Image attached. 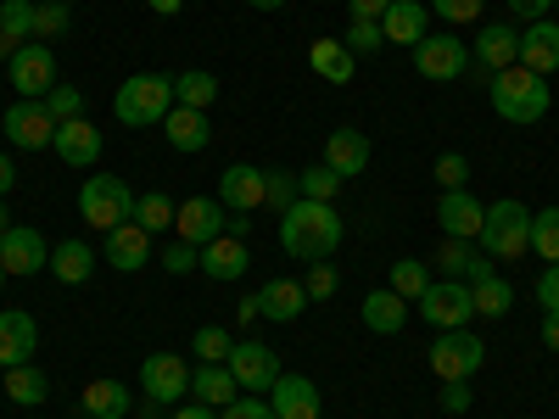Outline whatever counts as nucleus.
Here are the masks:
<instances>
[{
  "label": "nucleus",
  "mask_w": 559,
  "mask_h": 419,
  "mask_svg": "<svg viewBox=\"0 0 559 419\" xmlns=\"http://www.w3.org/2000/svg\"><path fill=\"white\" fill-rule=\"evenodd\" d=\"M280 247L302 263H331L342 247V213L331 202H297L292 213H280Z\"/></svg>",
  "instance_id": "nucleus-1"
},
{
  "label": "nucleus",
  "mask_w": 559,
  "mask_h": 419,
  "mask_svg": "<svg viewBox=\"0 0 559 419\" xmlns=\"http://www.w3.org/2000/svg\"><path fill=\"white\" fill-rule=\"evenodd\" d=\"M487 96H492V107H498L503 123H543L548 118V79L532 73V68H521V62L492 73L487 79Z\"/></svg>",
  "instance_id": "nucleus-2"
},
{
  "label": "nucleus",
  "mask_w": 559,
  "mask_h": 419,
  "mask_svg": "<svg viewBox=\"0 0 559 419\" xmlns=\"http://www.w3.org/2000/svg\"><path fill=\"white\" fill-rule=\"evenodd\" d=\"M481 252L498 263H515V258H526L532 252V207L526 202H515V196H503V202H492L487 207V218H481Z\"/></svg>",
  "instance_id": "nucleus-3"
},
{
  "label": "nucleus",
  "mask_w": 559,
  "mask_h": 419,
  "mask_svg": "<svg viewBox=\"0 0 559 419\" xmlns=\"http://www.w3.org/2000/svg\"><path fill=\"white\" fill-rule=\"evenodd\" d=\"M112 112L118 123L129 129H146V123H163L174 112V73H134L118 84V96H112Z\"/></svg>",
  "instance_id": "nucleus-4"
},
{
  "label": "nucleus",
  "mask_w": 559,
  "mask_h": 419,
  "mask_svg": "<svg viewBox=\"0 0 559 419\" xmlns=\"http://www.w3.org/2000/svg\"><path fill=\"white\" fill-rule=\"evenodd\" d=\"M79 218L90 229H102V236H112L118 224L134 218V191H129L118 173H90L84 191H79Z\"/></svg>",
  "instance_id": "nucleus-5"
},
{
  "label": "nucleus",
  "mask_w": 559,
  "mask_h": 419,
  "mask_svg": "<svg viewBox=\"0 0 559 419\" xmlns=\"http://www.w3.org/2000/svg\"><path fill=\"white\" fill-rule=\"evenodd\" d=\"M515 62H521V28H509V23H487V28L476 34V45H471V68H464V79L487 84L492 73L515 68Z\"/></svg>",
  "instance_id": "nucleus-6"
},
{
  "label": "nucleus",
  "mask_w": 559,
  "mask_h": 419,
  "mask_svg": "<svg viewBox=\"0 0 559 419\" xmlns=\"http://www.w3.org/2000/svg\"><path fill=\"white\" fill-rule=\"evenodd\" d=\"M426 358L437 369V381H471L476 369H481V358H487V342L471 336V331H437V342H431Z\"/></svg>",
  "instance_id": "nucleus-7"
},
{
  "label": "nucleus",
  "mask_w": 559,
  "mask_h": 419,
  "mask_svg": "<svg viewBox=\"0 0 559 419\" xmlns=\"http://www.w3.org/2000/svg\"><path fill=\"white\" fill-rule=\"evenodd\" d=\"M419 319L437 324V331H464V324L476 319L471 286H464V279H431L426 297H419Z\"/></svg>",
  "instance_id": "nucleus-8"
},
{
  "label": "nucleus",
  "mask_w": 559,
  "mask_h": 419,
  "mask_svg": "<svg viewBox=\"0 0 559 419\" xmlns=\"http://www.w3.org/2000/svg\"><path fill=\"white\" fill-rule=\"evenodd\" d=\"M12 84L23 101H45L57 89V51L45 39H28L12 51Z\"/></svg>",
  "instance_id": "nucleus-9"
},
{
  "label": "nucleus",
  "mask_w": 559,
  "mask_h": 419,
  "mask_svg": "<svg viewBox=\"0 0 559 419\" xmlns=\"http://www.w3.org/2000/svg\"><path fill=\"white\" fill-rule=\"evenodd\" d=\"M414 68H419V79H437V84L464 79V68H471V45H464L459 34H426L414 45Z\"/></svg>",
  "instance_id": "nucleus-10"
},
{
  "label": "nucleus",
  "mask_w": 559,
  "mask_h": 419,
  "mask_svg": "<svg viewBox=\"0 0 559 419\" xmlns=\"http://www.w3.org/2000/svg\"><path fill=\"white\" fill-rule=\"evenodd\" d=\"M0 129H7V140H12L17 152H45V146L57 140V118H51V107H45V101H17V107H7Z\"/></svg>",
  "instance_id": "nucleus-11"
},
{
  "label": "nucleus",
  "mask_w": 559,
  "mask_h": 419,
  "mask_svg": "<svg viewBox=\"0 0 559 419\" xmlns=\"http://www.w3.org/2000/svg\"><path fill=\"white\" fill-rule=\"evenodd\" d=\"M140 392H146V403H179L191 392V369L179 352H152L140 363Z\"/></svg>",
  "instance_id": "nucleus-12"
},
{
  "label": "nucleus",
  "mask_w": 559,
  "mask_h": 419,
  "mask_svg": "<svg viewBox=\"0 0 559 419\" xmlns=\"http://www.w3.org/2000/svg\"><path fill=\"white\" fill-rule=\"evenodd\" d=\"M224 224H229V213H224L218 196H191V202H179V213H174L179 241H191V247L218 241V236H224Z\"/></svg>",
  "instance_id": "nucleus-13"
},
{
  "label": "nucleus",
  "mask_w": 559,
  "mask_h": 419,
  "mask_svg": "<svg viewBox=\"0 0 559 419\" xmlns=\"http://www.w3.org/2000/svg\"><path fill=\"white\" fill-rule=\"evenodd\" d=\"M229 375H236L241 392H274L280 358H274V347H263V342H236V352H229Z\"/></svg>",
  "instance_id": "nucleus-14"
},
{
  "label": "nucleus",
  "mask_w": 559,
  "mask_h": 419,
  "mask_svg": "<svg viewBox=\"0 0 559 419\" xmlns=\"http://www.w3.org/2000/svg\"><path fill=\"white\" fill-rule=\"evenodd\" d=\"M0 263H7V274H39V268H51V247H45L39 229H7L0 236Z\"/></svg>",
  "instance_id": "nucleus-15"
},
{
  "label": "nucleus",
  "mask_w": 559,
  "mask_h": 419,
  "mask_svg": "<svg viewBox=\"0 0 559 419\" xmlns=\"http://www.w3.org/2000/svg\"><path fill=\"white\" fill-rule=\"evenodd\" d=\"M57 157L68 168H96L102 163V129L90 123V118H73V123H57Z\"/></svg>",
  "instance_id": "nucleus-16"
},
{
  "label": "nucleus",
  "mask_w": 559,
  "mask_h": 419,
  "mask_svg": "<svg viewBox=\"0 0 559 419\" xmlns=\"http://www.w3.org/2000/svg\"><path fill=\"white\" fill-rule=\"evenodd\" d=\"M218 202H224V213H258L263 207V168L229 163L218 179Z\"/></svg>",
  "instance_id": "nucleus-17"
},
{
  "label": "nucleus",
  "mask_w": 559,
  "mask_h": 419,
  "mask_svg": "<svg viewBox=\"0 0 559 419\" xmlns=\"http://www.w3.org/2000/svg\"><path fill=\"white\" fill-rule=\"evenodd\" d=\"M34 347H39V324H34V313H23V308H7V313H0V369L28 363Z\"/></svg>",
  "instance_id": "nucleus-18"
},
{
  "label": "nucleus",
  "mask_w": 559,
  "mask_h": 419,
  "mask_svg": "<svg viewBox=\"0 0 559 419\" xmlns=\"http://www.w3.org/2000/svg\"><path fill=\"white\" fill-rule=\"evenodd\" d=\"M481 218H487V207H481L471 191H442V202H437L442 236H453V241H476V236H481Z\"/></svg>",
  "instance_id": "nucleus-19"
},
{
  "label": "nucleus",
  "mask_w": 559,
  "mask_h": 419,
  "mask_svg": "<svg viewBox=\"0 0 559 419\" xmlns=\"http://www.w3.org/2000/svg\"><path fill=\"white\" fill-rule=\"evenodd\" d=\"M381 34H386V45H414L431 34V7L426 0H392L386 7V17H381Z\"/></svg>",
  "instance_id": "nucleus-20"
},
{
  "label": "nucleus",
  "mask_w": 559,
  "mask_h": 419,
  "mask_svg": "<svg viewBox=\"0 0 559 419\" xmlns=\"http://www.w3.org/2000/svg\"><path fill=\"white\" fill-rule=\"evenodd\" d=\"M102 258H107L118 274H134V268H146V258H152V236L129 218V224H118L112 236L102 241Z\"/></svg>",
  "instance_id": "nucleus-21"
},
{
  "label": "nucleus",
  "mask_w": 559,
  "mask_h": 419,
  "mask_svg": "<svg viewBox=\"0 0 559 419\" xmlns=\"http://www.w3.org/2000/svg\"><path fill=\"white\" fill-rule=\"evenodd\" d=\"M274 419H319V386L308 375H280L269 392Z\"/></svg>",
  "instance_id": "nucleus-22"
},
{
  "label": "nucleus",
  "mask_w": 559,
  "mask_h": 419,
  "mask_svg": "<svg viewBox=\"0 0 559 419\" xmlns=\"http://www.w3.org/2000/svg\"><path fill=\"white\" fill-rule=\"evenodd\" d=\"M521 68H532V73H559V23H548V17H537V23H526L521 28Z\"/></svg>",
  "instance_id": "nucleus-23"
},
{
  "label": "nucleus",
  "mask_w": 559,
  "mask_h": 419,
  "mask_svg": "<svg viewBox=\"0 0 559 419\" xmlns=\"http://www.w3.org/2000/svg\"><path fill=\"white\" fill-rule=\"evenodd\" d=\"M247 268H252V252H247V241H236V236H218V241L202 247V274H207V279H224V286H229V279H241Z\"/></svg>",
  "instance_id": "nucleus-24"
},
{
  "label": "nucleus",
  "mask_w": 559,
  "mask_h": 419,
  "mask_svg": "<svg viewBox=\"0 0 559 419\" xmlns=\"http://www.w3.org/2000/svg\"><path fill=\"white\" fill-rule=\"evenodd\" d=\"M163 134H168L174 152H207L213 123H207V112H197V107H174V112L163 118Z\"/></svg>",
  "instance_id": "nucleus-25"
},
{
  "label": "nucleus",
  "mask_w": 559,
  "mask_h": 419,
  "mask_svg": "<svg viewBox=\"0 0 559 419\" xmlns=\"http://www.w3.org/2000/svg\"><path fill=\"white\" fill-rule=\"evenodd\" d=\"M324 168H336L342 179L364 173V168H369V134H358V129H336L331 140H324Z\"/></svg>",
  "instance_id": "nucleus-26"
},
{
  "label": "nucleus",
  "mask_w": 559,
  "mask_h": 419,
  "mask_svg": "<svg viewBox=\"0 0 559 419\" xmlns=\"http://www.w3.org/2000/svg\"><path fill=\"white\" fill-rule=\"evenodd\" d=\"M252 297H258V319H280V324L302 319V308H308V291L297 286V279H269V286L252 291Z\"/></svg>",
  "instance_id": "nucleus-27"
},
{
  "label": "nucleus",
  "mask_w": 559,
  "mask_h": 419,
  "mask_svg": "<svg viewBox=\"0 0 559 419\" xmlns=\"http://www.w3.org/2000/svg\"><path fill=\"white\" fill-rule=\"evenodd\" d=\"M358 319H364L376 336H397L403 324H408V302H403L392 286H386V291H369V297H364V308H358Z\"/></svg>",
  "instance_id": "nucleus-28"
},
{
  "label": "nucleus",
  "mask_w": 559,
  "mask_h": 419,
  "mask_svg": "<svg viewBox=\"0 0 559 419\" xmlns=\"http://www.w3.org/2000/svg\"><path fill=\"white\" fill-rule=\"evenodd\" d=\"M96 247L90 241H57V252H51V274L62 279V286H84L90 274H96Z\"/></svg>",
  "instance_id": "nucleus-29"
},
{
  "label": "nucleus",
  "mask_w": 559,
  "mask_h": 419,
  "mask_svg": "<svg viewBox=\"0 0 559 419\" xmlns=\"http://www.w3.org/2000/svg\"><path fill=\"white\" fill-rule=\"evenodd\" d=\"M191 392H197V403H207V408H229V403H236V375H229V363H202L197 369V375H191Z\"/></svg>",
  "instance_id": "nucleus-30"
},
{
  "label": "nucleus",
  "mask_w": 559,
  "mask_h": 419,
  "mask_svg": "<svg viewBox=\"0 0 559 419\" xmlns=\"http://www.w3.org/2000/svg\"><path fill=\"white\" fill-rule=\"evenodd\" d=\"M308 62H313V73H319L324 84H353V51H347L342 39H313Z\"/></svg>",
  "instance_id": "nucleus-31"
},
{
  "label": "nucleus",
  "mask_w": 559,
  "mask_h": 419,
  "mask_svg": "<svg viewBox=\"0 0 559 419\" xmlns=\"http://www.w3.org/2000/svg\"><path fill=\"white\" fill-rule=\"evenodd\" d=\"M7 397L23 403V408H34V403L51 397V375H45L39 363H17V369H7Z\"/></svg>",
  "instance_id": "nucleus-32"
},
{
  "label": "nucleus",
  "mask_w": 559,
  "mask_h": 419,
  "mask_svg": "<svg viewBox=\"0 0 559 419\" xmlns=\"http://www.w3.org/2000/svg\"><path fill=\"white\" fill-rule=\"evenodd\" d=\"M79 403H84V414H96V419H123L129 414V386L123 381H90Z\"/></svg>",
  "instance_id": "nucleus-33"
},
{
  "label": "nucleus",
  "mask_w": 559,
  "mask_h": 419,
  "mask_svg": "<svg viewBox=\"0 0 559 419\" xmlns=\"http://www.w3.org/2000/svg\"><path fill=\"white\" fill-rule=\"evenodd\" d=\"M213 101H218V79H213V73H202V68L174 73V107H197V112H207Z\"/></svg>",
  "instance_id": "nucleus-34"
},
{
  "label": "nucleus",
  "mask_w": 559,
  "mask_h": 419,
  "mask_svg": "<svg viewBox=\"0 0 559 419\" xmlns=\"http://www.w3.org/2000/svg\"><path fill=\"white\" fill-rule=\"evenodd\" d=\"M471 302H476V313H481V319H503L509 308H515V286H509L503 274L476 279V286H471Z\"/></svg>",
  "instance_id": "nucleus-35"
},
{
  "label": "nucleus",
  "mask_w": 559,
  "mask_h": 419,
  "mask_svg": "<svg viewBox=\"0 0 559 419\" xmlns=\"http://www.w3.org/2000/svg\"><path fill=\"white\" fill-rule=\"evenodd\" d=\"M302 202V191H297V173H286V168H263V207H274V213H292Z\"/></svg>",
  "instance_id": "nucleus-36"
},
{
  "label": "nucleus",
  "mask_w": 559,
  "mask_h": 419,
  "mask_svg": "<svg viewBox=\"0 0 559 419\" xmlns=\"http://www.w3.org/2000/svg\"><path fill=\"white\" fill-rule=\"evenodd\" d=\"M426 286H431V268L419 263V258H397L392 263V291L403 302H419V297H426Z\"/></svg>",
  "instance_id": "nucleus-37"
},
{
  "label": "nucleus",
  "mask_w": 559,
  "mask_h": 419,
  "mask_svg": "<svg viewBox=\"0 0 559 419\" xmlns=\"http://www.w3.org/2000/svg\"><path fill=\"white\" fill-rule=\"evenodd\" d=\"M174 202L163 191H146V196H134V224L146 229V236H157V229H174Z\"/></svg>",
  "instance_id": "nucleus-38"
},
{
  "label": "nucleus",
  "mask_w": 559,
  "mask_h": 419,
  "mask_svg": "<svg viewBox=\"0 0 559 419\" xmlns=\"http://www.w3.org/2000/svg\"><path fill=\"white\" fill-rule=\"evenodd\" d=\"M342 184H347V179H342L336 168H324V163L297 173V191H302L308 202H336V196H342Z\"/></svg>",
  "instance_id": "nucleus-39"
},
{
  "label": "nucleus",
  "mask_w": 559,
  "mask_h": 419,
  "mask_svg": "<svg viewBox=\"0 0 559 419\" xmlns=\"http://www.w3.org/2000/svg\"><path fill=\"white\" fill-rule=\"evenodd\" d=\"M191 347H197L202 363H229V352H236V336H229L224 324H202V331L191 336Z\"/></svg>",
  "instance_id": "nucleus-40"
},
{
  "label": "nucleus",
  "mask_w": 559,
  "mask_h": 419,
  "mask_svg": "<svg viewBox=\"0 0 559 419\" xmlns=\"http://www.w3.org/2000/svg\"><path fill=\"white\" fill-rule=\"evenodd\" d=\"M476 258H481V252H476L471 241H453V236H442V247H437V268H442V279H464Z\"/></svg>",
  "instance_id": "nucleus-41"
},
{
  "label": "nucleus",
  "mask_w": 559,
  "mask_h": 419,
  "mask_svg": "<svg viewBox=\"0 0 559 419\" xmlns=\"http://www.w3.org/2000/svg\"><path fill=\"white\" fill-rule=\"evenodd\" d=\"M532 252L548 258V263H559V207L532 213Z\"/></svg>",
  "instance_id": "nucleus-42"
},
{
  "label": "nucleus",
  "mask_w": 559,
  "mask_h": 419,
  "mask_svg": "<svg viewBox=\"0 0 559 419\" xmlns=\"http://www.w3.org/2000/svg\"><path fill=\"white\" fill-rule=\"evenodd\" d=\"M342 45H347L353 57H376V51H386V34H381V23L353 17V23H347V34H342Z\"/></svg>",
  "instance_id": "nucleus-43"
},
{
  "label": "nucleus",
  "mask_w": 559,
  "mask_h": 419,
  "mask_svg": "<svg viewBox=\"0 0 559 419\" xmlns=\"http://www.w3.org/2000/svg\"><path fill=\"white\" fill-rule=\"evenodd\" d=\"M73 23V12L62 7V0H45V7H34V39H62Z\"/></svg>",
  "instance_id": "nucleus-44"
},
{
  "label": "nucleus",
  "mask_w": 559,
  "mask_h": 419,
  "mask_svg": "<svg viewBox=\"0 0 559 419\" xmlns=\"http://www.w3.org/2000/svg\"><path fill=\"white\" fill-rule=\"evenodd\" d=\"M0 28H7L17 45H28L34 39V7L28 0H0Z\"/></svg>",
  "instance_id": "nucleus-45"
},
{
  "label": "nucleus",
  "mask_w": 559,
  "mask_h": 419,
  "mask_svg": "<svg viewBox=\"0 0 559 419\" xmlns=\"http://www.w3.org/2000/svg\"><path fill=\"white\" fill-rule=\"evenodd\" d=\"M336 286H342V274H336L331 263H308V279H302L308 302H331V297H336Z\"/></svg>",
  "instance_id": "nucleus-46"
},
{
  "label": "nucleus",
  "mask_w": 559,
  "mask_h": 419,
  "mask_svg": "<svg viewBox=\"0 0 559 419\" xmlns=\"http://www.w3.org/2000/svg\"><path fill=\"white\" fill-rule=\"evenodd\" d=\"M45 107H51V118H57V123H73V118H84V89L57 84L51 96H45Z\"/></svg>",
  "instance_id": "nucleus-47"
},
{
  "label": "nucleus",
  "mask_w": 559,
  "mask_h": 419,
  "mask_svg": "<svg viewBox=\"0 0 559 419\" xmlns=\"http://www.w3.org/2000/svg\"><path fill=\"white\" fill-rule=\"evenodd\" d=\"M426 7H431L437 17H448V23L459 28V23H476V17H481V7H487V0H426Z\"/></svg>",
  "instance_id": "nucleus-48"
},
{
  "label": "nucleus",
  "mask_w": 559,
  "mask_h": 419,
  "mask_svg": "<svg viewBox=\"0 0 559 419\" xmlns=\"http://www.w3.org/2000/svg\"><path fill=\"white\" fill-rule=\"evenodd\" d=\"M464 179H471V163H464L459 152H442L437 157V184L442 191H464Z\"/></svg>",
  "instance_id": "nucleus-49"
},
{
  "label": "nucleus",
  "mask_w": 559,
  "mask_h": 419,
  "mask_svg": "<svg viewBox=\"0 0 559 419\" xmlns=\"http://www.w3.org/2000/svg\"><path fill=\"white\" fill-rule=\"evenodd\" d=\"M163 268H168V274H185V268H202V247H191V241H174V247L163 252Z\"/></svg>",
  "instance_id": "nucleus-50"
},
{
  "label": "nucleus",
  "mask_w": 559,
  "mask_h": 419,
  "mask_svg": "<svg viewBox=\"0 0 559 419\" xmlns=\"http://www.w3.org/2000/svg\"><path fill=\"white\" fill-rule=\"evenodd\" d=\"M218 419H274V408H269V397H236Z\"/></svg>",
  "instance_id": "nucleus-51"
},
{
  "label": "nucleus",
  "mask_w": 559,
  "mask_h": 419,
  "mask_svg": "<svg viewBox=\"0 0 559 419\" xmlns=\"http://www.w3.org/2000/svg\"><path fill=\"white\" fill-rule=\"evenodd\" d=\"M442 414H464V408H471V381H442Z\"/></svg>",
  "instance_id": "nucleus-52"
},
{
  "label": "nucleus",
  "mask_w": 559,
  "mask_h": 419,
  "mask_svg": "<svg viewBox=\"0 0 559 419\" xmlns=\"http://www.w3.org/2000/svg\"><path fill=\"white\" fill-rule=\"evenodd\" d=\"M537 302H543V313L559 308V263H548V268L537 274Z\"/></svg>",
  "instance_id": "nucleus-53"
},
{
  "label": "nucleus",
  "mask_w": 559,
  "mask_h": 419,
  "mask_svg": "<svg viewBox=\"0 0 559 419\" xmlns=\"http://www.w3.org/2000/svg\"><path fill=\"white\" fill-rule=\"evenodd\" d=\"M548 7H554V0H509V12H515L521 23H537V17H548Z\"/></svg>",
  "instance_id": "nucleus-54"
},
{
  "label": "nucleus",
  "mask_w": 559,
  "mask_h": 419,
  "mask_svg": "<svg viewBox=\"0 0 559 419\" xmlns=\"http://www.w3.org/2000/svg\"><path fill=\"white\" fill-rule=\"evenodd\" d=\"M386 7H392V0H347V12H353V17H369V23H381Z\"/></svg>",
  "instance_id": "nucleus-55"
},
{
  "label": "nucleus",
  "mask_w": 559,
  "mask_h": 419,
  "mask_svg": "<svg viewBox=\"0 0 559 419\" xmlns=\"http://www.w3.org/2000/svg\"><path fill=\"white\" fill-rule=\"evenodd\" d=\"M543 347H548V352H559V308H548V313H543Z\"/></svg>",
  "instance_id": "nucleus-56"
},
{
  "label": "nucleus",
  "mask_w": 559,
  "mask_h": 419,
  "mask_svg": "<svg viewBox=\"0 0 559 419\" xmlns=\"http://www.w3.org/2000/svg\"><path fill=\"white\" fill-rule=\"evenodd\" d=\"M12 184H17V168H12L7 152H0V196H12Z\"/></svg>",
  "instance_id": "nucleus-57"
},
{
  "label": "nucleus",
  "mask_w": 559,
  "mask_h": 419,
  "mask_svg": "<svg viewBox=\"0 0 559 419\" xmlns=\"http://www.w3.org/2000/svg\"><path fill=\"white\" fill-rule=\"evenodd\" d=\"M146 7H152L157 17H179V7H185V0H146Z\"/></svg>",
  "instance_id": "nucleus-58"
},
{
  "label": "nucleus",
  "mask_w": 559,
  "mask_h": 419,
  "mask_svg": "<svg viewBox=\"0 0 559 419\" xmlns=\"http://www.w3.org/2000/svg\"><path fill=\"white\" fill-rule=\"evenodd\" d=\"M174 419H218V414H213V408H207V403H191V408H179V414H174Z\"/></svg>",
  "instance_id": "nucleus-59"
},
{
  "label": "nucleus",
  "mask_w": 559,
  "mask_h": 419,
  "mask_svg": "<svg viewBox=\"0 0 559 419\" xmlns=\"http://www.w3.org/2000/svg\"><path fill=\"white\" fill-rule=\"evenodd\" d=\"M12 51H17V39H12L7 28H0V62H12Z\"/></svg>",
  "instance_id": "nucleus-60"
},
{
  "label": "nucleus",
  "mask_w": 559,
  "mask_h": 419,
  "mask_svg": "<svg viewBox=\"0 0 559 419\" xmlns=\"http://www.w3.org/2000/svg\"><path fill=\"white\" fill-rule=\"evenodd\" d=\"M247 7H252V12H280L286 0H247Z\"/></svg>",
  "instance_id": "nucleus-61"
},
{
  "label": "nucleus",
  "mask_w": 559,
  "mask_h": 419,
  "mask_svg": "<svg viewBox=\"0 0 559 419\" xmlns=\"http://www.w3.org/2000/svg\"><path fill=\"white\" fill-rule=\"evenodd\" d=\"M7 229H12V218H7V196H0V236H7Z\"/></svg>",
  "instance_id": "nucleus-62"
},
{
  "label": "nucleus",
  "mask_w": 559,
  "mask_h": 419,
  "mask_svg": "<svg viewBox=\"0 0 559 419\" xmlns=\"http://www.w3.org/2000/svg\"><path fill=\"white\" fill-rule=\"evenodd\" d=\"M0 286H7V263H0Z\"/></svg>",
  "instance_id": "nucleus-63"
},
{
  "label": "nucleus",
  "mask_w": 559,
  "mask_h": 419,
  "mask_svg": "<svg viewBox=\"0 0 559 419\" xmlns=\"http://www.w3.org/2000/svg\"><path fill=\"white\" fill-rule=\"evenodd\" d=\"M554 7H559V0H554Z\"/></svg>",
  "instance_id": "nucleus-64"
}]
</instances>
